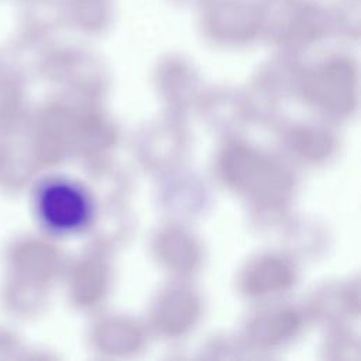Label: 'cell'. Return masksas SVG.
Listing matches in <instances>:
<instances>
[{
    "label": "cell",
    "instance_id": "1",
    "mask_svg": "<svg viewBox=\"0 0 361 361\" xmlns=\"http://www.w3.org/2000/svg\"><path fill=\"white\" fill-rule=\"evenodd\" d=\"M37 209L42 221L56 231H72L89 217L86 196L72 183L52 180L45 183L37 196Z\"/></svg>",
    "mask_w": 361,
    "mask_h": 361
}]
</instances>
